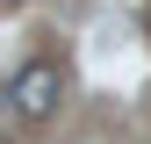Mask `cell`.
<instances>
[{"mask_svg": "<svg viewBox=\"0 0 151 144\" xmlns=\"http://www.w3.org/2000/svg\"><path fill=\"white\" fill-rule=\"evenodd\" d=\"M7 7H14V0H7Z\"/></svg>", "mask_w": 151, "mask_h": 144, "instance_id": "obj_2", "label": "cell"}, {"mask_svg": "<svg viewBox=\"0 0 151 144\" xmlns=\"http://www.w3.org/2000/svg\"><path fill=\"white\" fill-rule=\"evenodd\" d=\"M58 101H65V72L50 65V58L14 65V79H7V108H14V122H50V115H58Z\"/></svg>", "mask_w": 151, "mask_h": 144, "instance_id": "obj_1", "label": "cell"}]
</instances>
